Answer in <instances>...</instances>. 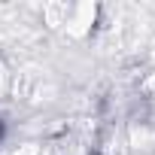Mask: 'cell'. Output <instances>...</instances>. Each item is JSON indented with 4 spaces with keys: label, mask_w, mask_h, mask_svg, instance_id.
I'll use <instances>...</instances> for the list:
<instances>
[{
    "label": "cell",
    "mask_w": 155,
    "mask_h": 155,
    "mask_svg": "<svg viewBox=\"0 0 155 155\" xmlns=\"http://www.w3.org/2000/svg\"><path fill=\"white\" fill-rule=\"evenodd\" d=\"M67 12H70V3H64V0L43 3V25H46L49 31H61L64 21H67Z\"/></svg>",
    "instance_id": "2"
},
{
    "label": "cell",
    "mask_w": 155,
    "mask_h": 155,
    "mask_svg": "<svg viewBox=\"0 0 155 155\" xmlns=\"http://www.w3.org/2000/svg\"><path fill=\"white\" fill-rule=\"evenodd\" d=\"M12 155H40V146H37V143H25V146H18Z\"/></svg>",
    "instance_id": "5"
},
{
    "label": "cell",
    "mask_w": 155,
    "mask_h": 155,
    "mask_svg": "<svg viewBox=\"0 0 155 155\" xmlns=\"http://www.w3.org/2000/svg\"><path fill=\"white\" fill-rule=\"evenodd\" d=\"M140 88H143V94H146L149 101H155V73H149V76H146Z\"/></svg>",
    "instance_id": "4"
},
{
    "label": "cell",
    "mask_w": 155,
    "mask_h": 155,
    "mask_svg": "<svg viewBox=\"0 0 155 155\" xmlns=\"http://www.w3.org/2000/svg\"><path fill=\"white\" fill-rule=\"evenodd\" d=\"M97 15H101V6L97 3H70V12H67V21H64L61 31L70 40H85L94 31Z\"/></svg>",
    "instance_id": "1"
},
{
    "label": "cell",
    "mask_w": 155,
    "mask_h": 155,
    "mask_svg": "<svg viewBox=\"0 0 155 155\" xmlns=\"http://www.w3.org/2000/svg\"><path fill=\"white\" fill-rule=\"evenodd\" d=\"M12 82H15V76H12V70L6 67V61H3V58H0V101L12 94Z\"/></svg>",
    "instance_id": "3"
}]
</instances>
